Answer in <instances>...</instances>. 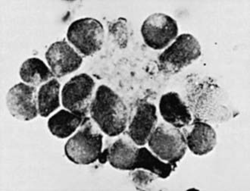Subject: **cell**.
<instances>
[{
    "mask_svg": "<svg viewBox=\"0 0 250 191\" xmlns=\"http://www.w3.org/2000/svg\"><path fill=\"white\" fill-rule=\"evenodd\" d=\"M191 112L198 121L209 124H222L230 120L234 109L229 95L222 86L205 81L193 86L189 92Z\"/></svg>",
    "mask_w": 250,
    "mask_h": 191,
    "instance_id": "6da1fadb",
    "label": "cell"
},
{
    "mask_svg": "<svg viewBox=\"0 0 250 191\" xmlns=\"http://www.w3.org/2000/svg\"><path fill=\"white\" fill-rule=\"evenodd\" d=\"M89 114L104 134L110 137L120 136L128 126L127 106L122 97L107 85H100L97 88Z\"/></svg>",
    "mask_w": 250,
    "mask_h": 191,
    "instance_id": "7a4b0ae2",
    "label": "cell"
},
{
    "mask_svg": "<svg viewBox=\"0 0 250 191\" xmlns=\"http://www.w3.org/2000/svg\"><path fill=\"white\" fill-rule=\"evenodd\" d=\"M104 147V133L90 118L86 117L64 145L68 160L78 166H89L100 159Z\"/></svg>",
    "mask_w": 250,
    "mask_h": 191,
    "instance_id": "3957f363",
    "label": "cell"
},
{
    "mask_svg": "<svg viewBox=\"0 0 250 191\" xmlns=\"http://www.w3.org/2000/svg\"><path fill=\"white\" fill-rule=\"evenodd\" d=\"M202 56L200 41L193 34H179L158 57L159 69L168 75H174L193 64Z\"/></svg>",
    "mask_w": 250,
    "mask_h": 191,
    "instance_id": "277c9868",
    "label": "cell"
},
{
    "mask_svg": "<svg viewBox=\"0 0 250 191\" xmlns=\"http://www.w3.org/2000/svg\"><path fill=\"white\" fill-rule=\"evenodd\" d=\"M67 41L83 57L94 56L101 50L105 41V28L98 19H77L68 26Z\"/></svg>",
    "mask_w": 250,
    "mask_h": 191,
    "instance_id": "5b68a950",
    "label": "cell"
},
{
    "mask_svg": "<svg viewBox=\"0 0 250 191\" xmlns=\"http://www.w3.org/2000/svg\"><path fill=\"white\" fill-rule=\"evenodd\" d=\"M147 145L159 159L172 165L182 160L188 150L186 137L181 129L165 122L158 124Z\"/></svg>",
    "mask_w": 250,
    "mask_h": 191,
    "instance_id": "8992f818",
    "label": "cell"
},
{
    "mask_svg": "<svg viewBox=\"0 0 250 191\" xmlns=\"http://www.w3.org/2000/svg\"><path fill=\"white\" fill-rule=\"evenodd\" d=\"M96 90V82L90 75H75L62 88V105L74 113L87 117Z\"/></svg>",
    "mask_w": 250,
    "mask_h": 191,
    "instance_id": "52a82bcc",
    "label": "cell"
},
{
    "mask_svg": "<svg viewBox=\"0 0 250 191\" xmlns=\"http://www.w3.org/2000/svg\"><path fill=\"white\" fill-rule=\"evenodd\" d=\"M144 42L153 50H164L179 35L178 21L163 12L148 16L143 22L141 29Z\"/></svg>",
    "mask_w": 250,
    "mask_h": 191,
    "instance_id": "ba28073f",
    "label": "cell"
},
{
    "mask_svg": "<svg viewBox=\"0 0 250 191\" xmlns=\"http://www.w3.org/2000/svg\"><path fill=\"white\" fill-rule=\"evenodd\" d=\"M38 87L24 82L16 84L9 89L5 97L7 109L14 119L30 122L39 115Z\"/></svg>",
    "mask_w": 250,
    "mask_h": 191,
    "instance_id": "9c48e42d",
    "label": "cell"
},
{
    "mask_svg": "<svg viewBox=\"0 0 250 191\" xmlns=\"http://www.w3.org/2000/svg\"><path fill=\"white\" fill-rule=\"evenodd\" d=\"M46 63L55 78H61L78 71L83 64V56L65 41L53 42L45 53Z\"/></svg>",
    "mask_w": 250,
    "mask_h": 191,
    "instance_id": "30bf717a",
    "label": "cell"
},
{
    "mask_svg": "<svg viewBox=\"0 0 250 191\" xmlns=\"http://www.w3.org/2000/svg\"><path fill=\"white\" fill-rule=\"evenodd\" d=\"M157 108L149 102L139 104L127 126V135L139 147L146 145L158 126Z\"/></svg>",
    "mask_w": 250,
    "mask_h": 191,
    "instance_id": "8fae6325",
    "label": "cell"
},
{
    "mask_svg": "<svg viewBox=\"0 0 250 191\" xmlns=\"http://www.w3.org/2000/svg\"><path fill=\"white\" fill-rule=\"evenodd\" d=\"M159 110L164 122L177 128L188 127L193 122L189 106L177 92L163 94L159 100Z\"/></svg>",
    "mask_w": 250,
    "mask_h": 191,
    "instance_id": "7c38bea8",
    "label": "cell"
},
{
    "mask_svg": "<svg viewBox=\"0 0 250 191\" xmlns=\"http://www.w3.org/2000/svg\"><path fill=\"white\" fill-rule=\"evenodd\" d=\"M186 137L187 146L196 156H207L215 149L218 143V136L211 124L203 121L193 122V127Z\"/></svg>",
    "mask_w": 250,
    "mask_h": 191,
    "instance_id": "4fadbf2b",
    "label": "cell"
},
{
    "mask_svg": "<svg viewBox=\"0 0 250 191\" xmlns=\"http://www.w3.org/2000/svg\"><path fill=\"white\" fill-rule=\"evenodd\" d=\"M139 146L128 137H121L108 148L110 166L121 171H132Z\"/></svg>",
    "mask_w": 250,
    "mask_h": 191,
    "instance_id": "5bb4252c",
    "label": "cell"
},
{
    "mask_svg": "<svg viewBox=\"0 0 250 191\" xmlns=\"http://www.w3.org/2000/svg\"><path fill=\"white\" fill-rule=\"evenodd\" d=\"M86 117L63 108L48 119L47 127L52 135L59 139L69 138L81 127Z\"/></svg>",
    "mask_w": 250,
    "mask_h": 191,
    "instance_id": "9a60e30c",
    "label": "cell"
},
{
    "mask_svg": "<svg viewBox=\"0 0 250 191\" xmlns=\"http://www.w3.org/2000/svg\"><path fill=\"white\" fill-rule=\"evenodd\" d=\"M176 166L177 165L170 164L159 159L149 148L143 146L137 149L133 170H146L156 174L159 178L166 179L172 174Z\"/></svg>",
    "mask_w": 250,
    "mask_h": 191,
    "instance_id": "2e32d148",
    "label": "cell"
},
{
    "mask_svg": "<svg viewBox=\"0 0 250 191\" xmlns=\"http://www.w3.org/2000/svg\"><path fill=\"white\" fill-rule=\"evenodd\" d=\"M19 76L22 82L36 87L55 78L47 63L37 57L29 58L22 63Z\"/></svg>",
    "mask_w": 250,
    "mask_h": 191,
    "instance_id": "e0dca14e",
    "label": "cell"
},
{
    "mask_svg": "<svg viewBox=\"0 0 250 191\" xmlns=\"http://www.w3.org/2000/svg\"><path fill=\"white\" fill-rule=\"evenodd\" d=\"M61 91V84L56 78L40 86L38 93L40 116L42 118L50 117L60 108L62 104Z\"/></svg>",
    "mask_w": 250,
    "mask_h": 191,
    "instance_id": "ac0fdd59",
    "label": "cell"
},
{
    "mask_svg": "<svg viewBox=\"0 0 250 191\" xmlns=\"http://www.w3.org/2000/svg\"><path fill=\"white\" fill-rule=\"evenodd\" d=\"M130 173L132 182L134 183L136 187L141 189L151 185L158 178L153 173L140 169L130 171Z\"/></svg>",
    "mask_w": 250,
    "mask_h": 191,
    "instance_id": "d6986e66",
    "label": "cell"
}]
</instances>
